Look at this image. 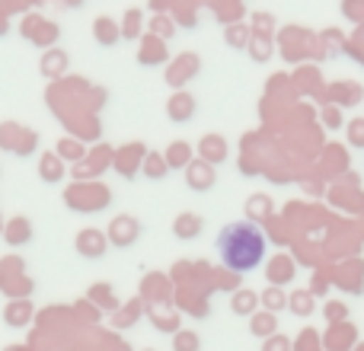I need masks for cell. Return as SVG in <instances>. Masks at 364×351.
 <instances>
[{
  "instance_id": "1",
  "label": "cell",
  "mask_w": 364,
  "mask_h": 351,
  "mask_svg": "<svg viewBox=\"0 0 364 351\" xmlns=\"http://www.w3.org/2000/svg\"><path fill=\"white\" fill-rule=\"evenodd\" d=\"M218 256L230 271H246L259 269L265 259V233L250 220H237L227 224L218 237Z\"/></svg>"
},
{
  "instance_id": "7",
  "label": "cell",
  "mask_w": 364,
  "mask_h": 351,
  "mask_svg": "<svg viewBox=\"0 0 364 351\" xmlns=\"http://www.w3.org/2000/svg\"><path fill=\"white\" fill-rule=\"evenodd\" d=\"M256 329H259V333H269V329H272V320H259Z\"/></svg>"
},
{
  "instance_id": "2",
  "label": "cell",
  "mask_w": 364,
  "mask_h": 351,
  "mask_svg": "<svg viewBox=\"0 0 364 351\" xmlns=\"http://www.w3.org/2000/svg\"><path fill=\"white\" fill-rule=\"evenodd\" d=\"M173 348H176V351H198V342H195L192 333H182L179 339L173 342Z\"/></svg>"
},
{
  "instance_id": "4",
  "label": "cell",
  "mask_w": 364,
  "mask_h": 351,
  "mask_svg": "<svg viewBox=\"0 0 364 351\" xmlns=\"http://www.w3.org/2000/svg\"><path fill=\"white\" fill-rule=\"evenodd\" d=\"M252 303H256V297L243 294V297H237V301H233V310H237V313H250V307H252Z\"/></svg>"
},
{
  "instance_id": "6",
  "label": "cell",
  "mask_w": 364,
  "mask_h": 351,
  "mask_svg": "<svg viewBox=\"0 0 364 351\" xmlns=\"http://www.w3.org/2000/svg\"><path fill=\"white\" fill-rule=\"evenodd\" d=\"M265 301H269L272 307H282V303H284V297L278 294V291H269V297H265Z\"/></svg>"
},
{
  "instance_id": "5",
  "label": "cell",
  "mask_w": 364,
  "mask_h": 351,
  "mask_svg": "<svg viewBox=\"0 0 364 351\" xmlns=\"http://www.w3.org/2000/svg\"><path fill=\"white\" fill-rule=\"evenodd\" d=\"M352 141L358 147H364V122H355V125H352Z\"/></svg>"
},
{
  "instance_id": "3",
  "label": "cell",
  "mask_w": 364,
  "mask_h": 351,
  "mask_svg": "<svg viewBox=\"0 0 364 351\" xmlns=\"http://www.w3.org/2000/svg\"><path fill=\"white\" fill-rule=\"evenodd\" d=\"M176 230H179V237H195V230H198V220H195V217H182L179 224H176Z\"/></svg>"
}]
</instances>
